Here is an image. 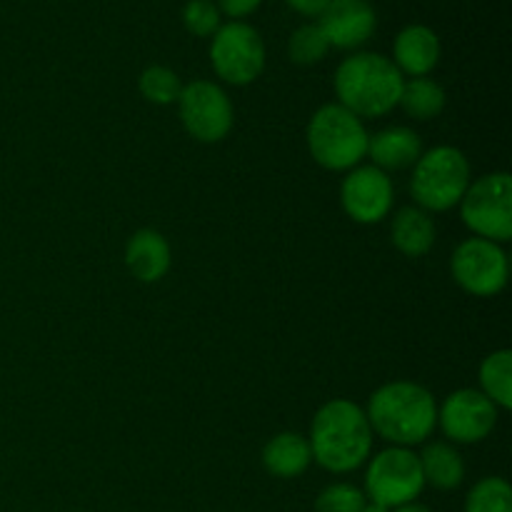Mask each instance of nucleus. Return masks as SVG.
<instances>
[{
  "mask_svg": "<svg viewBox=\"0 0 512 512\" xmlns=\"http://www.w3.org/2000/svg\"><path fill=\"white\" fill-rule=\"evenodd\" d=\"M310 453L328 473H353L373 450V428L360 405L350 400H330L315 413L310 425Z\"/></svg>",
  "mask_w": 512,
  "mask_h": 512,
  "instance_id": "obj_1",
  "label": "nucleus"
},
{
  "mask_svg": "<svg viewBox=\"0 0 512 512\" xmlns=\"http://www.w3.org/2000/svg\"><path fill=\"white\" fill-rule=\"evenodd\" d=\"M368 423L373 433L395 448L425 443L438 425V405L433 393L418 383L398 380L370 395Z\"/></svg>",
  "mask_w": 512,
  "mask_h": 512,
  "instance_id": "obj_2",
  "label": "nucleus"
},
{
  "mask_svg": "<svg viewBox=\"0 0 512 512\" xmlns=\"http://www.w3.org/2000/svg\"><path fill=\"white\" fill-rule=\"evenodd\" d=\"M403 73L380 53H353L335 70V95L343 108L363 118H380L398 105Z\"/></svg>",
  "mask_w": 512,
  "mask_h": 512,
  "instance_id": "obj_3",
  "label": "nucleus"
},
{
  "mask_svg": "<svg viewBox=\"0 0 512 512\" xmlns=\"http://www.w3.org/2000/svg\"><path fill=\"white\" fill-rule=\"evenodd\" d=\"M368 130L358 115L340 103H328L308 123V150L325 170H353L368 155Z\"/></svg>",
  "mask_w": 512,
  "mask_h": 512,
  "instance_id": "obj_4",
  "label": "nucleus"
},
{
  "mask_svg": "<svg viewBox=\"0 0 512 512\" xmlns=\"http://www.w3.org/2000/svg\"><path fill=\"white\" fill-rule=\"evenodd\" d=\"M470 183V163L463 150L438 145L420 155L413 165L410 193L425 213H443L463 200Z\"/></svg>",
  "mask_w": 512,
  "mask_h": 512,
  "instance_id": "obj_5",
  "label": "nucleus"
},
{
  "mask_svg": "<svg viewBox=\"0 0 512 512\" xmlns=\"http://www.w3.org/2000/svg\"><path fill=\"white\" fill-rule=\"evenodd\" d=\"M458 205L463 223L478 238L498 245L512 238V178L508 173L473 180Z\"/></svg>",
  "mask_w": 512,
  "mask_h": 512,
  "instance_id": "obj_6",
  "label": "nucleus"
},
{
  "mask_svg": "<svg viewBox=\"0 0 512 512\" xmlns=\"http://www.w3.org/2000/svg\"><path fill=\"white\" fill-rule=\"evenodd\" d=\"M425 488L420 458L408 448H388L375 455L365 473V498L395 510L415 503Z\"/></svg>",
  "mask_w": 512,
  "mask_h": 512,
  "instance_id": "obj_7",
  "label": "nucleus"
},
{
  "mask_svg": "<svg viewBox=\"0 0 512 512\" xmlns=\"http://www.w3.org/2000/svg\"><path fill=\"white\" fill-rule=\"evenodd\" d=\"M210 63L230 85H250L265 70V43L253 25L230 20L220 25L210 43Z\"/></svg>",
  "mask_w": 512,
  "mask_h": 512,
  "instance_id": "obj_8",
  "label": "nucleus"
},
{
  "mask_svg": "<svg viewBox=\"0 0 512 512\" xmlns=\"http://www.w3.org/2000/svg\"><path fill=\"white\" fill-rule=\"evenodd\" d=\"M453 278L465 293L475 298H493L508 285V255L498 243L483 238H468L455 248L450 260Z\"/></svg>",
  "mask_w": 512,
  "mask_h": 512,
  "instance_id": "obj_9",
  "label": "nucleus"
},
{
  "mask_svg": "<svg viewBox=\"0 0 512 512\" xmlns=\"http://www.w3.org/2000/svg\"><path fill=\"white\" fill-rule=\"evenodd\" d=\"M180 120L200 143H220L233 130V103L220 85L193 80L178 98Z\"/></svg>",
  "mask_w": 512,
  "mask_h": 512,
  "instance_id": "obj_10",
  "label": "nucleus"
},
{
  "mask_svg": "<svg viewBox=\"0 0 512 512\" xmlns=\"http://www.w3.org/2000/svg\"><path fill=\"white\" fill-rule=\"evenodd\" d=\"M438 423L453 443H480L493 433L498 408L480 390L463 388L450 393L438 408Z\"/></svg>",
  "mask_w": 512,
  "mask_h": 512,
  "instance_id": "obj_11",
  "label": "nucleus"
},
{
  "mask_svg": "<svg viewBox=\"0 0 512 512\" xmlns=\"http://www.w3.org/2000/svg\"><path fill=\"white\" fill-rule=\"evenodd\" d=\"M340 203L355 223H380L393 210V183H390L388 173L375 165H358V168L348 170L343 185H340Z\"/></svg>",
  "mask_w": 512,
  "mask_h": 512,
  "instance_id": "obj_12",
  "label": "nucleus"
},
{
  "mask_svg": "<svg viewBox=\"0 0 512 512\" xmlns=\"http://www.w3.org/2000/svg\"><path fill=\"white\" fill-rule=\"evenodd\" d=\"M318 28L330 48L355 50L373 38L378 15L368 0H330L318 15Z\"/></svg>",
  "mask_w": 512,
  "mask_h": 512,
  "instance_id": "obj_13",
  "label": "nucleus"
},
{
  "mask_svg": "<svg viewBox=\"0 0 512 512\" xmlns=\"http://www.w3.org/2000/svg\"><path fill=\"white\" fill-rule=\"evenodd\" d=\"M440 63V38L428 25H405L393 43V65L410 78H425Z\"/></svg>",
  "mask_w": 512,
  "mask_h": 512,
  "instance_id": "obj_14",
  "label": "nucleus"
},
{
  "mask_svg": "<svg viewBox=\"0 0 512 512\" xmlns=\"http://www.w3.org/2000/svg\"><path fill=\"white\" fill-rule=\"evenodd\" d=\"M420 155H423V143H420L418 133L403 128V125H393V128L370 135L365 158H373L375 168L385 173V170L413 168Z\"/></svg>",
  "mask_w": 512,
  "mask_h": 512,
  "instance_id": "obj_15",
  "label": "nucleus"
},
{
  "mask_svg": "<svg viewBox=\"0 0 512 512\" xmlns=\"http://www.w3.org/2000/svg\"><path fill=\"white\" fill-rule=\"evenodd\" d=\"M170 245L158 230H138L125 245V265L140 283H158L170 270Z\"/></svg>",
  "mask_w": 512,
  "mask_h": 512,
  "instance_id": "obj_16",
  "label": "nucleus"
},
{
  "mask_svg": "<svg viewBox=\"0 0 512 512\" xmlns=\"http://www.w3.org/2000/svg\"><path fill=\"white\" fill-rule=\"evenodd\" d=\"M313 463L308 438L298 433H280L263 448V465L275 478H298Z\"/></svg>",
  "mask_w": 512,
  "mask_h": 512,
  "instance_id": "obj_17",
  "label": "nucleus"
},
{
  "mask_svg": "<svg viewBox=\"0 0 512 512\" xmlns=\"http://www.w3.org/2000/svg\"><path fill=\"white\" fill-rule=\"evenodd\" d=\"M390 240L405 258H423L435 245V223L423 208H403L390 225Z\"/></svg>",
  "mask_w": 512,
  "mask_h": 512,
  "instance_id": "obj_18",
  "label": "nucleus"
},
{
  "mask_svg": "<svg viewBox=\"0 0 512 512\" xmlns=\"http://www.w3.org/2000/svg\"><path fill=\"white\" fill-rule=\"evenodd\" d=\"M420 468H423L425 485H433L438 490H455L465 480L463 455L450 443H433L423 450Z\"/></svg>",
  "mask_w": 512,
  "mask_h": 512,
  "instance_id": "obj_19",
  "label": "nucleus"
},
{
  "mask_svg": "<svg viewBox=\"0 0 512 512\" xmlns=\"http://www.w3.org/2000/svg\"><path fill=\"white\" fill-rule=\"evenodd\" d=\"M400 108L415 120H433L445 110V90L430 78L405 80L400 90Z\"/></svg>",
  "mask_w": 512,
  "mask_h": 512,
  "instance_id": "obj_20",
  "label": "nucleus"
},
{
  "mask_svg": "<svg viewBox=\"0 0 512 512\" xmlns=\"http://www.w3.org/2000/svg\"><path fill=\"white\" fill-rule=\"evenodd\" d=\"M480 393L493 400L495 408H512V353L495 350L480 365Z\"/></svg>",
  "mask_w": 512,
  "mask_h": 512,
  "instance_id": "obj_21",
  "label": "nucleus"
},
{
  "mask_svg": "<svg viewBox=\"0 0 512 512\" xmlns=\"http://www.w3.org/2000/svg\"><path fill=\"white\" fill-rule=\"evenodd\" d=\"M138 88L143 98L153 105H173L178 103L180 93H183V83L178 75L165 65H150L140 73Z\"/></svg>",
  "mask_w": 512,
  "mask_h": 512,
  "instance_id": "obj_22",
  "label": "nucleus"
},
{
  "mask_svg": "<svg viewBox=\"0 0 512 512\" xmlns=\"http://www.w3.org/2000/svg\"><path fill=\"white\" fill-rule=\"evenodd\" d=\"M465 512H512V488L503 478H483L465 498Z\"/></svg>",
  "mask_w": 512,
  "mask_h": 512,
  "instance_id": "obj_23",
  "label": "nucleus"
},
{
  "mask_svg": "<svg viewBox=\"0 0 512 512\" xmlns=\"http://www.w3.org/2000/svg\"><path fill=\"white\" fill-rule=\"evenodd\" d=\"M330 45L318 23H305L290 35L288 55L295 65H315L328 55Z\"/></svg>",
  "mask_w": 512,
  "mask_h": 512,
  "instance_id": "obj_24",
  "label": "nucleus"
},
{
  "mask_svg": "<svg viewBox=\"0 0 512 512\" xmlns=\"http://www.w3.org/2000/svg\"><path fill=\"white\" fill-rule=\"evenodd\" d=\"M368 503L365 493L350 483H333L318 495L315 512H360Z\"/></svg>",
  "mask_w": 512,
  "mask_h": 512,
  "instance_id": "obj_25",
  "label": "nucleus"
},
{
  "mask_svg": "<svg viewBox=\"0 0 512 512\" xmlns=\"http://www.w3.org/2000/svg\"><path fill=\"white\" fill-rule=\"evenodd\" d=\"M220 10L213 0H188L183 8V25L188 33L198 35V38H213L218 33Z\"/></svg>",
  "mask_w": 512,
  "mask_h": 512,
  "instance_id": "obj_26",
  "label": "nucleus"
},
{
  "mask_svg": "<svg viewBox=\"0 0 512 512\" xmlns=\"http://www.w3.org/2000/svg\"><path fill=\"white\" fill-rule=\"evenodd\" d=\"M260 3L263 0H218V10L220 13H225L228 18L233 20H240V18H248V15H253L255 10L260 8Z\"/></svg>",
  "mask_w": 512,
  "mask_h": 512,
  "instance_id": "obj_27",
  "label": "nucleus"
},
{
  "mask_svg": "<svg viewBox=\"0 0 512 512\" xmlns=\"http://www.w3.org/2000/svg\"><path fill=\"white\" fill-rule=\"evenodd\" d=\"M285 3H288L295 13L305 15V18H318L330 0H285Z\"/></svg>",
  "mask_w": 512,
  "mask_h": 512,
  "instance_id": "obj_28",
  "label": "nucleus"
},
{
  "mask_svg": "<svg viewBox=\"0 0 512 512\" xmlns=\"http://www.w3.org/2000/svg\"><path fill=\"white\" fill-rule=\"evenodd\" d=\"M390 512H433V510L425 508V505H420V503H408V505H400V508H395Z\"/></svg>",
  "mask_w": 512,
  "mask_h": 512,
  "instance_id": "obj_29",
  "label": "nucleus"
},
{
  "mask_svg": "<svg viewBox=\"0 0 512 512\" xmlns=\"http://www.w3.org/2000/svg\"><path fill=\"white\" fill-rule=\"evenodd\" d=\"M360 512H390L388 508H383V505H375V503H365V508Z\"/></svg>",
  "mask_w": 512,
  "mask_h": 512,
  "instance_id": "obj_30",
  "label": "nucleus"
}]
</instances>
